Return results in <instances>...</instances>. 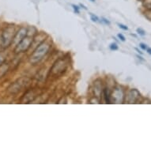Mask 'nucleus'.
<instances>
[{"label": "nucleus", "mask_w": 151, "mask_h": 151, "mask_svg": "<svg viewBox=\"0 0 151 151\" xmlns=\"http://www.w3.org/2000/svg\"><path fill=\"white\" fill-rule=\"evenodd\" d=\"M33 41V37H25L23 39L21 40V41H19L18 44L15 45V48H14V52L17 54L18 53H22L26 51H28L29 47H31Z\"/></svg>", "instance_id": "obj_3"}, {"label": "nucleus", "mask_w": 151, "mask_h": 151, "mask_svg": "<svg viewBox=\"0 0 151 151\" xmlns=\"http://www.w3.org/2000/svg\"><path fill=\"white\" fill-rule=\"evenodd\" d=\"M136 32H137V33L139 34L142 37H144L146 35V32L144 31L143 29H140V28H138V29H136Z\"/></svg>", "instance_id": "obj_12"}, {"label": "nucleus", "mask_w": 151, "mask_h": 151, "mask_svg": "<svg viewBox=\"0 0 151 151\" xmlns=\"http://www.w3.org/2000/svg\"><path fill=\"white\" fill-rule=\"evenodd\" d=\"M135 50H136V51H137V52H138V53H139V54H141V55H142V52H141L140 50L138 49V48H137V47H135Z\"/></svg>", "instance_id": "obj_20"}, {"label": "nucleus", "mask_w": 151, "mask_h": 151, "mask_svg": "<svg viewBox=\"0 0 151 151\" xmlns=\"http://www.w3.org/2000/svg\"><path fill=\"white\" fill-rule=\"evenodd\" d=\"M101 21L103 22V23L105 24V25H108V26H109L110 24H111V22H110L108 19H106L105 18H103V17L101 18Z\"/></svg>", "instance_id": "obj_16"}, {"label": "nucleus", "mask_w": 151, "mask_h": 151, "mask_svg": "<svg viewBox=\"0 0 151 151\" xmlns=\"http://www.w3.org/2000/svg\"><path fill=\"white\" fill-rule=\"evenodd\" d=\"M1 46H3V45H2V40H1V37H0V48H1Z\"/></svg>", "instance_id": "obj_23"}, {"label": "nucleus", "mask_w": 151, "mask_h": 151, "mask_svg": "<svg viewBox=\"0 0 151 151\" xmlns=\"http://www.w3.org/2000/svg\"><path fill=\"white\" fill-rule=\"evenodd\" d=\"M66 66L67 65H66L65 61L63 60H60L53 65L52 71V72H54L55 74L62 73V72L64 71V70L66 69Z\"/></svg>", "instance_id": "obj_5"}, {"label": "nucleus", "mask_w": 151, "mask_h": 151, "mask_svg": "<svg viewBox=\"0 0 151 151\" xmlns=\"http://www.w3.org/2000/svg\"><path fill=\"white\" fill-rule=\"evenodd\" d=\"M146 52H148L150 55H151V47H148V48L146 49Z\"/></svg>", "instance_id": "obj_19"}, {"label": "nucleus", "mask_w": 151, "mask_h": 151, "mask_svg": "<svg viewBox=\"0 0 151 151\" xmlns=\"http://www.w3.org/2000/svg\"><path fill=\"white\" fill-rule=\"evenodd\" d=\"M71 6H72V8L74 9V13H80V11H79L80 7H78V6L75 5V4H72V5H71Z\"/></svg>", "instance_id": "obj_13"}, {"label": "nucleus", "mask_w": 151, "mask_h": 151, "mask_svg": "<svg viewBox=\"0 0 151 151\" xmlns=\"http://www.w3.org/2000/svg\"><path fill=\"white\" fill-rule=\"evenodd\" d=\"M118 26L120 27V29H123V30H125V31H128V26H124V25H123V24H120V23H117Z\"/></svg>", "instance_id": "obj_14"}, {"label": "nucleus", "mask_w": 151, "mask_h": 151, "mask_svg": "<svg viewBox=\"0 0 151 151\" xmlns=\"http://www.w3.org/2000/svg\"><path fill=\"white\" fill-rule=\"evenodd\" d=\"M22 78H21L20 80H18V81L14 82L13 84H12L11 86V87L9 88V90L13 93V94H16L21 90V89L25 86V82H22Z\"/></svg>", "instance_id": "obj_6"}, {"label": "nucleus", "mask_w": 151, "mask_h": 151, "mask_svg": "<svg viewBox=\"0 0 151 151\" xmlns=\"http://www.w3.org/2000/svg\"><path fill=\"white\" fill-rule=\"evenodd\" d=\"M117 37H118V38H119V39H120V40H121V41L124 42L126 40L125 37H124V36H123V35L122 33H119V34H118Z\"/></svg>", "instance_id": "obj_15"}, {"label": "nucleus", "mask_w": 151, "mask_h": 151, "mask_svg": "<svg viewBox=\"0 0 151 151\" xmlns=\"http://www.w3.org/2000/svg\"><path fill=\"white\" fill-rule=\"evenodd\" d=\"M94 94L97 97H99L101 94V85L99 81H96L94 82Z\"/></svg>", "instance_id": "obj_8"}, {"label": "nucleus", "mask_w": 151, "mask_h": 151, "mask_svg": "<svg viewBox=\"0 0 151 151\" xmlns=\"http://www.w3.org/2000/svg\"><path fill=\"white\" fill-rule=\"evenodd\" d=\"M120 89H121L116 88L114 90V92H113V94H112V97H113V99H114L115 101H116V103H117V101H120V95L123 94L122 91H121Z\"/></svg>", "instance_id": "obj_9"}, {"label": "nucleus", "mask_w": 151, "mask_h": 151, "mask_svg": "<svg viewBox=\"0 0 151 151\" xmlns=\"http://www.w3.org/2000/svg\"><path fill=\"white\" fill-rule=\"evenodd\" d=\"M139 46H140V47L142 50H146L148 48L147 45H146V44H143V43H140V44H139Z\"/></svg>", "instance_id": "obj_17"}, {"label": "nucleus", "mask_w": 151, "mask_h": 151, "mask_svg": "<svg viewBox=\"0 0 151 151\" xmlns=\"http://www.w3.org/2000/svg\"><path fill=\"white\" fill-rule=\"evenodd\" d=\"M89 15H90V19H91L94 22H97L98 20H99V18L96 15H95V14H94L93 13H89Z\"/></svg>", "instance_id": "obj_10"}, {"label": "nucleus", "mask_w": 151, "mask_h": 151, "mask_svg": "<svg viewBox=\"0 0 151 151\" xmlns=\"http://www.w3.org/2000/svg\"><path fill=\"white\" fill-rule=\"evenodd\" d=\"M15 34L14 28L12 26H8L3 31L1 35V40L3 47H8L13 43V39Z\"/></svg>", "instance_id": "obj_2"}, {"label": "nucleus", "mask_w": 151, "mask_h": 151, "mask_svg": "<svg viewBox=\"0 0 151 151\" xmlns=\"http://www.w3.org/2000/svg\"><path fill=\"white\" fill-rule=\"evenodd\" d=\"M50 47H51L50 43L44 41L40 43L29 56V63L33 65H36L37 63L40 62L44 56L48 53Z\"/></svg>", "instance_id": "obj_1"}, {"label": "nucleus", "mask_w": 151, "mask_h": 151, "mask_svg": "<svg viewBox=\"0 0 151 151\" xmlns=\"http://www.w3.org/2000/svg\"><path fill=\"white\" fill-rule=\"evenodd\" d=\"M137 57H138V59H139V60H142V61H145V60H144V59H142V57H141V56H140V55H137Z\"/></svg>", "instance_id": "obj_22"}, {"label": "nucleus", "mask_w": 151, "mask_h": 151, "mask_svg": "<svg viewBox=\"0 0 151 151\" xmlns=\"http://www.w3.org/2000/svg\"><path fill=\"white\" fill-rule=\"evenodd\" d=\"M109 48L112 51H116V50L119 49V46L117 45V44L116 43H112V44L109 45Z\"/></svg>", "instance_id": "obj_11"}, {"label": "nucleus", "mask_w": 151, "mask_h": 151, "mask_svg": "<svg viewBox=\"0 0 151 151\" xmlns=\"http://www.w3.org/2000/svg\"><path fill=\"white\" fill-rule=\"evenodd\" d=\"M140 96V94L138 93V90L136 89H132L129 92L128 97L129 98V103H135L136 101V100L138 99Z\"/></svg>", "instance_id": "obj_7"}, {"label": "nucleus", "mask_w": 151, "mask_h": 151, "mask_svg": "<svg viewBox=\"0 0 151 151\" xmlns=\"http://www.w3.org/2000/svg\"><path fill=\"white\" fill-rule=\"evenodd\" d=\"M89 1H91V2H93V3H94V2H95L96 0H89Z\"/></svg>", "instance_id": "obj_24"}, {"label": "nucleus", "mask_w": 151, "mask_h": 151, "mask_svg": "<svg viewBox=\"0 0 151 151\" xmlns=\"http://www.w3.org/2000/svg\"><path fill=\"white\" fill-rule=\"evenodd\" d=\"M5 61V58L2 56V55H0V66L3 64V62Z\"/></svg>", "instance_id": "obj_18"}, {"label": "nucleus", "mask_w": 151, "mask_h": 151, "mask_svg": "<svg viewBox=\"0 0 151 151\" xmlns=\"http://www.w3.org/2000/svg\"><path fill=\"white\" fill-rule=\"evenodd\" d=\"M79 6H81L82 8H83L84 10H86V11H87V8H86V6H84V5H82V4H80V5H79Z\"/></svg>", "instance_id": "obj_21"}, {"label": "nucleus", "mask_w": 151, "mask_h": 151, "mask_svg": "<svg viewBox=\"0 0 151 151\" xmlns=\"http://www.w3.org/2000/svg\"><path fill=\"white\" fill-rule=\"evenodd\" d=\"M27 33H28V29H26V27H21V28H20L18 31L15 33V34H14L12 44L16 45L19 41H21L24 37L27 36Z\"/></svg>", "instance_id": "obj_4"}]
</instances>
